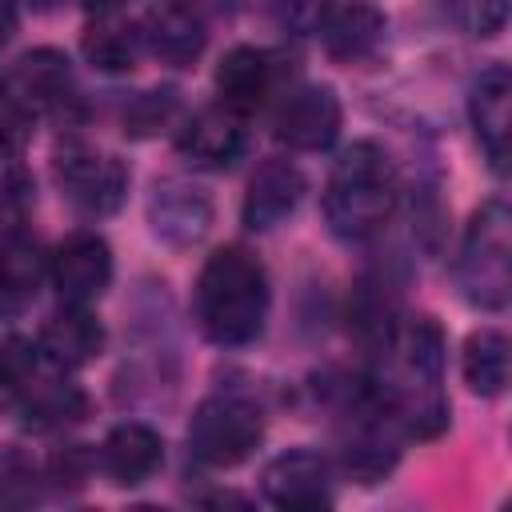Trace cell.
Here are the masks:
<instances>
[{
	"label": "cell",
	"instance_id": "cell-1",
	"mask_svg": "<svg viewBox=\"0 0 512 512\" xmlns=\"http://www.w3.org/2000/svg\"><path fill=\"white\" fill-rule=\"evenodd\" d=\"M268 272L244 244L216 248L196 276V324L220 348H244L264 332L268 320Z\"/></svg>",
	"mask_w": 512,
	"mask_h": 512
},
{
	"label": "cell",
	"instance_id": "cell-2",
	"mask_svg": "<svg viewBox=\"0 0 512 512\" xmlns=\"http://www.w3.org/2000/svg\"><path fill=\"white\" fill-rule=\"evenodd\" d=\"M400 196L388 152L372 140H356L340 152L324 184V220L340 240H368L384 228Z\"/></svg>",
	"mask_w": 512,
	"mask_h": 512
},
{
	"label": "cell",
	"instance_id": "cell-3",
	"mask_svg": "<svg viewBox=\"0 0 512 512\" xmlns=\"http://www.w3.org/2000/svg\"><path fill=\"white\" fill-rule=\"evenodd\" d=\"M456 284L468 304L484 312L508 308L512 296V212L504 196L484 200L460 240L456 256Z\"/></svg>",
	"mask_w": 512,
	"mask_h": 512
},
{
	"label": "cell",
	"instance_id": "cell-4",
	"mask_svg": "<svg viewBox=\"0 0 512 512\" xmlns=\"http://www.w3.org/2000/svg\"><path fill=\"white\" fill-rule=\"evenodd\" d=\"M264 440V412L240 392H216L196 404L188 420V452L208 468L248 460Z\"/></svg>",
	"mask_w": 512,
	"mask_h": 512
},
{
	"label": "cell",
	"instance_id": "cell-5",
	"mask_svg": "<svg viewBox=\"0 0 512 512\" xmlns=\"http://www.w3.org/2000/svg\"><path fill=\"white\" fill-rule=\"evenodd\" d=\"M52 172H56L60 196L88 220L112 216L128 196L124 160H116L108 152H96V148H84V144H64L56 152Z\"/></svg>",
	"mask_w": 512,
	"mask_h": 512
},
{
	"label": "cell",
	"instance_id": "cell-6",
	"mask_svg": "<svg viewBox=\"0 0 512 512\" xmlns=\"http://www.w3.org/2000/svg\"><path fill=\"white\" fill-rule=\"evenodd\" d=\"M148 228L168 248H192L212 228V196L180 176L156 180L148 196Z\"/></svg>",
	"mask_w": 512,
	"mask_h": 512
},
{
	"label": "cell",
	"instance_id": "cell-7",
	"mask_svg": "<svg viewBox=\"0 0 512 512\" xmlns=\"http://www.w3.org/2000/svg\"><path fill=\"white\" fill-rule=\"evenodd\" d=\"M48 276L60 292L64 304H92L108 292L112 284V248L96 232H72L52 256H48Z\"/></svg>",
	"mask_w": 512,
	"mask_h": 512
},
{
	"label": "cell",
	"instance_id": "cell-8",
	"mask_svg": "<svg viewBox=\"0 0 512 512\" xmlns=\"http://www.w3.org/2000/svg\"><path fill=\"white\" fill-rule=\"evenodd\" d=\"M260 492L268 504L288 508V512H308V508H328L332 504V476L328 460L312 448H288L276 460L264 464L260 472Z\"/></svg>",
	"mask_w": 512,
	"mask_h": 512
},
{
	"label": "cell",
	"instance_id": "cell-9",
	"mask_svg": "<svg viewBox=\"0 0 512 512\" xmlns=\"http://www.w3.org/2000/svg\"><path fill=\"white\" fill-rule=\"evenodd\" d=\"M340 100L328 84H300L276 108V140L296 152H324L340 136Z\"/></svg>",
	"mask_w": 512,
	"mask_h": 512
},
{
	"label": "cell",
	"instance_id": "cell-10",
	"mask_svg": "<svg viewBox=\"0 0 512 512\" xmlns=\"http://www.w3.org/2000/svg\"><path fill=\"white\" fill-rule=\"evenodd\" d=\"M512 76L504 64H488L468 96V116L476 128V140L492 164V172L508 168V140H512Z\"/></svg>",
	"mask_w": 512,
	"mask_h": 512
},
{
	"label": "cell",
	"instance_id": "cell-11",
	"mask_svg": "<svg viewBox=\"0 0 512 512\" xmlns=\"http://www.w3.org/2000/svg\"><path fill=\"white\" fill-rule=\"evenodd\" d=\"M176 148L196 168H232L244 156V148H248L244 116H236L224 104L200 108L196 116L184 120V128L176 136Z\"/></svg>",
	"mask_w": 512,
	"mask_h": 512
},
{
	"label": "cell",
	"instance_id": "cell-12",
	"mask_svg": "<svg viewBox=\"0 0 512 512\" xmlns=\"http://www.w3.org/2000/svg\"><path fill=\"white\" fill-rule=\"evenodd\" d=\"M304 196V176L292 160L284 156H268L256 164L252 180H248V192H244V204H240V220L244 228L252 232H268L276 224H284L296 204Z\"/></svg>",
	"mask_w": 512,
	"mask_h": 512
},
{
	"label": "cell",
	"instance_id": "cell-13",
	"mask_svg": "<svg viewBox=\"0 0 512 512\" xmlns=\"http://www.w3.org/2000/svg\"><path fill=\"white\" fill-rule=\"evenodd\" d=\"M400 328V288L384 272H364L348 296V332L364 352H388Z\"/></svg>",
	"mask_w": 512,
	"mask_h": 512
},
{
	"label": "cell",
	"instance_id": "cell-14",
	"mask_svg": "<svg viewBox=\"0 0 512 512\" xmlns=\"http://www.w3.org/2000/svg\"><path fill=\"white\" fill-rule=\"evenodd\" d=\"M140 32H144V48L168 68H192L208 44V28H204L200 12L184 0L156 4L144 16Z\"/></svg>",
	"mask_w": 512,
	"mask_h": 512
},
{
	"label": "cell",
	"instance_id": "cell-15",
	"mask_svg": "<svg viewBox=\"0 0 512 512\" xmlns=\"http://www.w3.org/2000/svg\"><path fill=\"white\" fill-rule=\"evenodd\" d=\"M36 352L60 372L84 368L104 352V324L84 304H64L56 316L44 320Z\"/></svg>",
	"mask_w": 512,
	"mask_h": 512
},
{
	"label": "cell",
	"instance_id": "cell-16",
	"mask_svg": "<svg viewBox=\"0 0 512 512\" xmlns=\"http://www.w3.org/2000/svg\"><path fill=\"white\" fill-rule=\"evenodd\" d=\"M160 464H164V440L156 428H148L140 420L116 424L100 444V468L120 488H136V484L152 480Z\"/></svg>",
	"mask_w": 512,
	"mask_h": 512
},
{
	"label": "cell",
	"instance_id": "cell-17",
	"mask_svg": "<svg viewBox=\"0 0 512 512\" xmlns=\"http://www.w3.org/2000/svg\"><path fill=\"white\" fill-rule=\"evenodd\" d=\"M272 88H276V56L264 52V48L240 44L216 68L220 104L232 108L236 116H248L256 108H264V100L272 96Z\"/></svg>",
	"mask_w": 512,
	"mask_h": 512
},
{
	"label": "cell",
	"instance_id": "cell-18",
	"mask_svg": "<svg viewBox=\"0 0 512 512\" xmlns=\"http://www.w3.org/2000/svg\"><path fill=\"white\" fill-rule=\"evenodd\" d=\"M8 92L28 112H52L72 96V64L56 48H32L16 60Z\"/></svg>",
	"mask_w": 512,
	"mask_h": 512
},
{
	"label": "cell",
	"instance_id": "cell-19",
	"mask_svg": "<svg viewBox=\"0 0 512 512\" xmlns=\"http://www.w3.org/2000/svg\"><path fill=\"white\" fill-rule=\"evenodd\" d=\"M44 272H48V256L40 252L36 236L24 224H4L0 228V308L20 312L36 296Z\"/></svg>",
	"mask_w": 512,
	"mask_h": 512
},
{
	"label": "cell",
	"instance_id": "cell-20",
	"mask_svg": "<svg viewBox=\"0 0 512 512\" xmlns=\"http://www.w3.org/2000/svg\"><path fill=\"white\" fill-rule=\"evenodd\" d=\"M384 32H388V20H384V12L376 4H340V8H328L324 24H320L324 52L336 64H360V60L376 56Z\"/></svg>",
	"mask_w": 512,
	"mask_h": 512
},
{
	"label": "cell",
	"instance_id": "cell-21",
	"mask_svg": "<svg viewBox=\"0 0 512 512\" xmlns=\"http://www.w3.org/2000/svg\"><path fill=\"white\" fill-rule=\"evenodd\" d=\"M80 52L96 72H128V68H136V60L144 52V32H140V24H132L116 12H100L96 20H88V28L80 36Z\"/></svg>",
	"mask_w": 512,
	"mask_h": 512
},
{
	"label": "cell",
	"instance_id": "cell-22",
	"mask_svg": "<svg viewBox=\"0 0 512 512\" xmlns=\"http://www.w3.org/2000/svg\"><path fill=\"white\" fill-rule=\"evenodd\" d=\"M464 384L476 396H500L508 384V336L500 328H480L464 340Z\"/></svg>",
	"mask_w": 512,
	"mask_h": 512
},
{
	"label": "cell",
	"instance_id": "cell-23",
	"mask_svg": "<svg viewBox=\"0 0 512 512\" xmlns=\"http://www.w3.org/2000/svg\"><path fill=\"white\" fill-rule=\"evenodd\" d=\"M16 404L24 408L28 424H36V428H64V424H76L88 416V396L68 380H40L36 376Z\"/></svg>",
	"mask_w": 512,
	"mask_h": 512
},
{
	"label": "cell",
	"instance_id": "cell-24",
	"mask_svg": "<svg viewBox=\"0 0 512 512\" xmlns=\"http://www.w3.org/2000/svg\"><path fill=\"white\" fill-rule=\"evenodd\" d=\"M36 380V348L24 336L0 340V400H20L24 388Z\"/></svg>",
	"mask_w": 512,
	"mask_h": 512
},
{
	"label": "cell",
	"instance_id": "cell-25",
	"mask_svg": "<svg viewBox=\"0 0 512 512\" xmlns=\"http://www.w3.org/2000/svg\"><path fill=\"white\" fill-rule=\"evenodd\" d=\"M176 112H180V100H176L172 88L144 92V96L132 100V108L124 112V132H128V136H152V132H160Z\"/></svg>",
	"mask_w": 512,
	"mask_h": 512
},
{
	"label": "cell",
	"instance_id": "cell-26",
	"mask_svg": "<svg viewBox=\"0 0 512 512\" xmlns=\"http://www.w3.org/2000/svg\"><path fill=\"white\" fill-rule=\"evenodd\" d=\"M440 8L472 36H496L508 20V0H440Z\"/></svg>",
	"mask_w": 512,
	"mask_h": 512
},
{
	"label": "cell",
	"instance_id": "cell-27",
	"mask_svg": "<svg viewBox=\"0 0 512 512\" xmlns=\"http://www.w3.org/2000/svg\"><path fill=\"white\" fill-rule=\"evenodd\" d=\"M328 8H332V0H268L272 20H276L284 32H292V36L320 32Z\"/></svg>",
	"mask_w": 512,
	"mask_h": 512
},
{
	"label": "cell",
	"instance_id": "cell-28",
	"mask_svg": "<svg viewBox=\"0 0 512 512\" xmlns=\"http://www.w3.org/2000/svg\"><path fill=\"white\" fill-rule=\"evenodd\" d=\"M48 480H52L56 488H68V492L84 488V480H88V452H84L80 444L60 448V452L48 460Z\"/></svg>",
	"mask_w": 512,
	"mask_h": 512
},
{
	"label": "cell",
	"instance_id": "cell-29",
	"mask_svg": "<svg viewBox=\"0 0 512 512\" xmlns=\"http://www.w3.org/2000/svg\"><path fill=\"white\" fill-rule=\"evenodd\" d=\"M20 28V12H16V0H0V48L16 36Z\"/></svg>",
	"mask_w": 512,
	"mask_h": 512
},
{
	"label": "cell",
	"instance_id": "cell-30",
	"mask_svg": "<svg viewBox=\"0 0 512 512\" xmlns=\"http://www.w3.org/2000/svg\"><path fill=\"white\" fill-rule=\"evenodd\" d=\"M84 8H92V12H112V8H120L124 0H80Z\"/></svg>",
	"mask_w": 512,
	"mask_h": 512
},
{
	"label": "cell",
	"instance_id": "cell-31",
	"mask_svg": "<svg viewBox=\"0 0 512 512\" xmlns=\"http://www.w3.org/2000/svg\"><path fill=\"white\" fill-rule=\"evenodd\" d=\"M28 4H32V8H36V12H48V8H56V4H60V0H28Z\"/></svg>",
	"mask_w": 512,
	"mask_h": 512
}]
</instances>
